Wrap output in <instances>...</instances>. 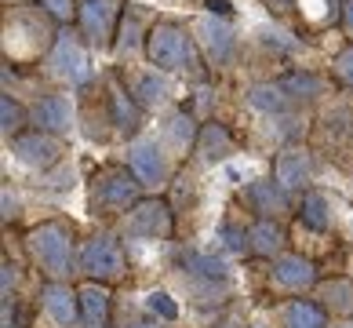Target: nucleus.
<instances>
[{
  "mask_svg": "<svg viewBox=\"0 0 353 328\" xmlns=\"http://www.w3.org/2000/svg\"><path fill=\"white\" fill-rule=\"evenodd\" d=\"M197 135H201V128L193 124V117H190L186 110H179V113L168 117V124H164V142H168L172 150L186 153L190 146H197Z\"/></svg>",
  "mask_w": 353,
  "mask_h": 328,
  "instance_id": "obj_22",
  "label": "nucleus"
},
{
  "mask_svg": "<svg viewBox=\"0 0 353 328\" xmlns=\"http://www.w3.org/2000/svg\"><path fill=\"white\" fill-rule=\"evenodd\" d=\"M310 175H313V157L299 146L277 153V161H273V179H277L284 190H303L310 182Z\"/></svg>",
  "mask_w": 353,
  "mask_h": 328,
  "instance_id": "obj_12",
  "label": "nucleus"
},
{
  "mask_svg": "<svg viewBox=\"0 0 353 328\" xmlns=\"http://www.w3.org/2000/svg\"><path fill=\"white\" fill-rule=\"evenodd\" d=\"M11 153H15V161L26 164V168H55L62 161V142L51 135V131H22V135L11 139Z\"/></svg>",
  "mask_w": 353,
  "mask_h": 328,
  "instance_id": "obj_7",
  "label": "nucleus"
},
{
  "mask_svg": "<svg viewBox=\"0 0 353 328\" xmlns=\"http://www.w3.org/2000/svg\"><path fill=\"white\" fill-rule=\"evenodd\" d=\"M135 44H139V11L132 8L124 15V22H121V37H117V55L121 59H128L135 51Z\"/></svg>",
  "mask_w": 353,
  "mask_h": 328,
  "instance_id": "obj_30",
  "label": "nucleus"
},
{
  "mask_svg": "<svg viewBox=\"0 0 353 328\" xmlns=\"http://www.w3.org/2000/svg\"><path fill=\"white\" fill-rule=\"evenodd\" d=\"M33 124L41 131H51V135H62V131L73 128V106L66 95H44L37 99L33 106Z\"/></svg>",
  "mask_w": 353,
  "mask_h": 328,
  "instance_id": "obj_13",
  "label": "nucleus"
},
{
  "mask_svg": "<svg viewBox=\"0 0 353 328\" xmlns=\"http://www.w3.org/2000/svg\"><path fill=\"white\" fill-rule=\"evenodd\" d=\"M132 95L142 110H153V106H161V102L172 95V84H168V77L161 70H153V73H139L135 81H132Z\"/></svg>",
  "mask_w": 353,
  "mask_h": 328,
  "instance_id": "obj_20",
  "label": "nucleus"
},
{
  "mask_svg": "<svg viewBox=\"0 0 353 328\" xmlns=\"http://www.w3.org/2000/svg\"><path fill=\"white\" fill-rule=\"evenodd\" d=\"M81 270L88 273L91 281H99V284L124 278V270H128L124 248L117 244L113 238H106V233H99V238H91L81 248Z\"/></svg>",
  "mask_w": 353,
  "mask_h": 328,
  "instance_id": "obj_4",
  "label": "nucleus"
},
{
  "mask_svg": "<svg viewBox=\"0 0 353 328\" xmlns=\"http://www.w3.org/2000/svg\"><path fill=\"white\" fill-rule=\"evenodd\" d=\"M321 299L332 313H343V318H353V281L350 278H332L321 284Z\"/></svg>",
  "mask_w": 353,
  "mask_h": 328,
  "instance_id": "obj_25",
  "label": "nucleus"
},
{
  "mask_svg": "<svg viewBox=\"0 0 353 328\" xmlns=\"http://www.w3.org/2000/svg\"><path fill=\"white\" fill-rule=\"evenodd\" d=\"M22 124H26V110L15 95H0V128H4L8 139L22 135Z\"/></svg>",
  "mask_w": 353,
  "mask_h": 328,
  "instance_id": "obj_28",
  "label": "nucleus"
},
{
  "mask_svg": "<svg viewBox=\"0 0 353 328\" xmlns=\"http://www.w3.org/2000/svg\"><path fill=\"white\" fill-rule=\"evenodd\" d=\"M19 215V197L4 186V219H15Z\"/></svg>",
  "mask_w": 353,
  "mask_h": 328,
  "instance_id": "obj_37",
  "label": "nucleus"
},
{
  "mask_svg": "<svg viewBox=\"0 0 353 328\" xmlns=\"http://www.w3.org/2000/svg\"><path fill=\"white\" fill-rule=\"evenodd\" d=\"M146 59L157 66L161 73H193V77H204V59L193 37L182 30L179 22L172 19H161L150 26L146 33Z\"/></svg>",
  "mask_w": 353,
  "mask_h": 328,
  "instance_id": "obj_1",
  "label": "nucleus"
},
{
  "mask_svg": "<svg viewBox=\"0 0 353 328\" xmlns=\"http://www.w3.org/2000/svg\"><path fill=\"white\" fill-rule=\"evenodd\" d=\"M19 284V267L15 262H0V296H11V288Z\"/></svg>",
  "mask_w": 353,
  "mask_h": 328,
  "instance_id": "obj_34",
  "label": "nucleus"
},
{
  "mask_svg": "<svg viewBox=\"0 0 353 328\" xmlns=\"http://www.w3.org/2000/svg\"><path fill=\"white\" fill-rule=\"evenodd\" d=\"M197 153L204 157L208 164H215V161H226V157L233 153V135L226 131V124H219V121H208L201 128V135H197Z\"/></svg>",
  "mask_w": 353,
  "mask_h": 328,
  "instance_id": "obj_18",
  "label": "nucleus"
},
{
  "mask_svg": "<svg viewBox=\"0 0 353 328\" xmlns=\"http://www.w3.org/2000/svg\"><path fill=\"white\" fill-rule=\"evenodd\" d=\"M48 70H51V77H59L66 84L91 81V59L73 33H59V41L51 44V55H48Z\"/></svg>",
  "mask_w": 353,
  "mask_h": 328,
  "instance_id": "obj_5",
  "label": "nucleus"
},
{
  "mask_svg": "<svg viewBox=\"0 0 353 328\" xmlns=\"http://www.w3.org/2000/svg\"><path fill=\"white\" fill-rule=\"evenodd\" d=\"M179 262H182V270H186V273H193V278L219 281V284H226V281H230V267H226V262H222L219 255H212V252L182 248V252H179Z\"/></svg>",
  "mask_w": 353,
  "mask_h": 328,
  "instance_id": "obj_17",
  "label": "nucleus"
},
{
  "mask_svg": "<svg viewBox=\"0 0 353 328\" xmlns=\"http://www.w3.org/2000/svg\"><path fill=\"white\" fill-rule=\"evenodd\" d=\"M132 328H157V325H132Z\"/></svg>",
  "mask_w": 353,
  "mask_h": 328,
  "instance_id": "obj_39",
  "label": "nucleus"
},
{
  "mask_svg": "<svg viewBox=\"0 0 353 328\" xmlns=\"http://www.w3.org/2000/svg\"><path fill=\"white\" fill-rule=\"evenodd\" d=\"M263 41L270 48H277V51H299V48H303V41H295V37H288V33H266Z\"/></svg>",
  "mask_w": 353,
  "mask_h": 328,
  "instance_id": "obj_35",
  "label": "nucleus"
},
{
  "mask_svg": "<svg viewBox=\"0 0 353 328\" xmlns=\"http://www.w3.org/2000/svg\"><path fill=\"white\" fill-rule=\"evenodd\" d=\"M252 328H266V325H252Z\"/></svg>",
  "mask_w": 353,
  "mask_h": 328,
  "instance_id": "obj_40",
  "label": "nucleus"
},
{
  "mask_svg": "<svg viewBox=\"0 0 353 328\" xmlns=\"http://www.w3.org/2000/svg\"><path fill=\"white\" fill-rule=\"evenodd\" d=\"M219 241L226 252H252V230L237 226V222H222L219 226Z\"/></svg>",
  "mask_w": 353,
  "mask_h": 328,
  "instance_id": "obj_29",
  "label": "nucleus"
},
{
  "mask_svg": "<svg viewBox=\"0 0 353 328\" xmlns=\"http://www.w3.org/2000/svg\"><path fill=\"white\" fill-rule=\"evenodd\" d=\"M299 219H303V226L324 233V230L332 226V204H328V197L317 193V190H306L303 193V204H299Z\"/></svg>",
  "mask_w": 353,
  "mask_h": 328,
  "instance_id": "obj_24",
  "label": "nucleus"
},
{
  "mask_svg": "<svg viewBox=\"0 0 353 328\" xmlns=\"http://www.w3.org/2000/svg\"><path fill=\"white\" fill-rule=\"evenodd\" d=\"M197 33H201V44H204L208 62H212V66H226L230 55H233V48H237V37H233L230 26L222 22V19H215V15H208V19H201Z\"/></svg>",
  "mask_w": 353,
  "mask_h": 328,
  "instance_id": "obj_11",
  "label": "nucleus"
},
{
  "mask_svg": "<svg viewBox=\"0 0 353 328\" xmlns=\"http://www.w3.org/2000/svg\"><path fill=\"white\" fill-rule=\"evenodd\" d=\"M208 15L230 19V15H233V4H230V0H208Z\"/></svg>",
  "mask_w": 353,
  "mask_h": 328,
  "instance_id": "obj_36",
  "label": "nucleus"
},
{
  "mask_svg": "<svg viewBox=\"0 0 353 328\" xmlns=\"http://www.w3.org/2000/svg\"><path fill=\"white\" fill-rule=\"evenodd\" d=\"M26 248H30L33 262L51 281L66 278L73 270V233L62 222H41V226H33L26 233Z\"/></svg>",
  "mask_w": 353,
  "mask_h": 328,
  "instance_id": "obj_2",
  "label": "nucleus"
},
{
  "mask_svg": "<svg viewBox=\"0 0 353 328\" xmlns=\"http://www.w3.org/2000/svg\"><path fill=\"white\" fill-rule=\"evenodd\" d=\"M139 175L128 172L121 164H106L99 168L95 179H91V208L95 215H117V212H132L139 204Z\"/></svg>",
  "mask_w": 353,
  "mask_h": 328,
  "instance_id": "obj_3",
  "label": "nucleus"
},
{
  "mask_svg": "<svg viewBox=\"0 0 353 328\" xmlns=\"http://www.w3.org/2000/svg\"><path fill=\"white\" fill-rule=\"evenodd\" d=\"M44 15L55 22H73L77 11H81V0H41Z\"/></svg>",
  "mask_w": 353,
  "mask_h": 328,
  "instance_id": "obj_31",
  "label": "nucleus"
},
{
  "mask_svg": "<svg viewBox=\"0 0 353 328\" xmlns=\"http://www.w3.org/2000/svg\"><path fill=\"white\" fill-rule=\"evenodd\" d=\"M248 102H252L255 110H263V113H284L292 99L281 91V84H255L252 91H248Z\"/></svg>",
  "mask_w": 353,
  "mask_h": 328,
  "instance_id": "obj_27",
  "label": "nucleus"
},
{
  "mask_svg": "<svg viewBox=\"0 0 353 328\" xmlns=\"http://www.w3.org/2000/svg\"><path fill=\"white\" fill-rule=\"evenodd\" d=\"M244 201L252 204L263 219H273V215H281L288 208V190L281 186L277 179H255L252 186L244 190Z\"/></svg>",
  "mask_w": 353,
  "mask_h": 328,
  "instance_id": "obj_14",
  "label": "nucleus"
},
{
  "mask_svg": "<svg viewBox=\"0 0 353 328\" xmlns=\"http://www.w3.org/2000/svg\"><path fill=\"white\" fill-rule=\"evenodd\" d=\"M77 19H81V30L91 44H110L117 26V4L113 0H81Z\"/></svg>",
  "mask_w": 353,
  "mask_h": 328,
  "instance_id": "obj_10",
  "label": "nucleus"
},
{
  "mask_svg": "<svg viewBox=\"0 0 353 328\" xmlns=\"http://www.w3.org/2000/svg\"><path fill=\"white\" fill-rule=\"evenodd\" d=\"M110 121L117 124V131H124V135H128V131H139V124H142V106H139V102H135V95H132V91H124L121 84H110Z\"/></svg>",
  "mask_w": 353,
  "mask_h": 328,
  "instance_id": "obj_16",
  "label": "nucleus"
},
{
  "mask_svg": "<svg viewBox=\"0 0 353 328\" xmlns=\"http://www.w3.org/2000/svg\"><path fill=\"white\" fill-rule=\"evenodd\" d=\"M281 244H284V233L273 219H259L252 226V252L255 255H273Z\"/></svg>",
  "mask_w": 353,
  "mask_h": 328,
  "instance_id": "obj_26",
  "label": "nucleus"
},
{
  "mask_svg": "<svg viewBox=\"0 0 353 328\" xmlns=\"http://www.w3.org/2000/svg\"><path fill=\"white\" fill-rule=\"evenodd\" d=\"M81 292V313L91 328H106L110 325V292L102 288L99 281H88L84 288H77Z\"/></svg>",
  "mask_w": 353,
  "mask_h": 328,
  "instance_id": "obj_19",
  "label": "nucleus"
},
{
  "mask_svg": "<svg viewBox=\"0 0 353 328\" xmlns=\"http://www.w3.org/2000/svg\"><path fill=\"white\" fill-rule=\"evenodd\" d=\"M146 310L157 313V318H164V321H175L179 318V307H175V299L168 296V292H150L146 296Z\"/></svg>",
  "mask_w": 353,
  "mask_h": 328,
  "instance_id": "obj_32",
  "label": "nucleus"
},
{
  "mask_svg": "<svg viewBox=\"0 0 353 328\" xmlns=\"http://www.w3.org/2000/svg\"><path fill=\"white\" fill-rule=\"evenodd\" d=\"M128 164H132V172L139 175L142 186H161L168 179V153L157 139H135L132 146H128Z\"/></svg>",
  "mask_w": 353,
  "mask_h": 328,
  "instance_id": "obj_8",
  "label": "nucleus"
},
{
  "mask_svg": "<svg viewBox=\"0 0 353 328\" xmlns=\"http://www.w3.org/2000/svg\"><path fill=\"white\" fill-rule=\"evenodd\" d=\"M41 303L48 310V318L55 325H62V328H73L84 318L81 313V292H73V288L62 284V281H48L41 288Z\"/></svg>",
  "mask_w": 353,
  "mask_h": 328,
  "instance_id": "obj_9",
  "label": "nucleus"
},
{
  "mask_svg": "<svg viewBox=\"0 0 353 328\" xmlns=\"http://www.w3.org/2000/svg\"><path fill=\"white\" fill-rule=\"evenodd\" d=\"M339 15H343V30L353 37V0H343V8H339Z\"/></svg>",
  "mask_w": 353,
  "mask_h": 328,
  "instance_id": "obj_38",
  "label": "nucleus"
},
{
  "mask_svg": "<svg viewBox=\"0 0 353 328\" xmlns=\"http://www.w3.org/2000/svg\"><path fill=\"white\" fill-rule=\"evenodd\" d=\"M339 328H350V325H339Z\"/></svg>",
  "mask_w": 353,
  "mask_h": 328,
  "instance_id": "obj_41",
  "label": "nucleus"
},
{
  "mask_svg": "<svg viewBox=\"0 0 353 328\" xmlns=\"http://www.w3.org/2000/svg\"><path fill=\"white\" fill-rule=\"evenodd\" d=\"M332 73H335L343 84H350V88H353V44H350V48H343V51L335 55V62H332Z\"/></svg>",
  "mask_w": 353,
  "mask_h": 328,
  "instance_id": "obj_33",
  "label": "nucleus"
},
{
  "mask_svg": "<svg viewBox=\"0 0 353 328\" xmlns=\"http://www.w3.org/2000/svg\"><path fill=\"white\" fill-rule=\"evenodd\" d=\"M175 230V219H172V208L157 197H146L139 201L132 212H128V238H139V241H168Z\"/></svg>",
  "mask_w": 353,
  "mask_h": 328,
  "instance_id": "obj_6",
  "label": "nucleus"
},
{
  "mask_svg": "<svg viewBox=\"0 0 353 328\" xmlns=\"http://www.w3.org/2000/svg\"><path fill=\"white\" fill-rule=\"evenodd\" d=\"M277 84H281V91H284L288 99H317V95H324V88H328V81H324V77L310 73V70L284 73Z\"/></svg>",
  "mask_w": 353,
  "mask_h": 328,
  "instance_id": "obj_23",
  "label": "nucleus"
},
{
  "mask_svg": "<svg viewBox=\"0 0 353 328\" xmlns=\"http://www.w3.org/2000/svg\"><path fill=\"white\" fill-rule=\"evenodd\" d=\"M281 325L284 328H328V318H324V307L310 303V299H292L281 310Z\"/></svg>",
  "mask_w": 353,
  "mask_h": 328,
  "instance_id": "obj_21",
  "label": "nucleus"
},
{
  "mask_svg": "<svg viewBox=\"0 0 353 328\" xmlns=\"http://www.w3.org/2000/svg\"><path fill=\"white\" fill-rule=\"evenodd\" d=\"M273 281L281 288H292V292H303V288L317 284V267L303 255H281L273 262Z\"/></svg>",
  "mask_w": 353,
  "mask_h": 328,
  "instance_id": "obj_15",
  "label": "nucleus"
}]
</instances>
